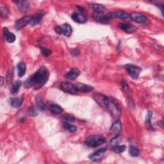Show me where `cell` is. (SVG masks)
I'll list each match as a JSON object with an SVG mask.
<instances>
[{
  "label": "cell",
  "mask_w": 164,
  "mask_h": 164,
  "mask_svg": "<svg viewBox=\"0 0 164 164\" xmlns=\"http://www.w3.org/2000/svg\"><path fill=\"white\" fill-rule=\"evenodd\" d=\"M49 77V72L48 68L42 66L25 81L24 87L27 89L33 88L35 90H38L47 83Z\"/></svg>",
  "instance_id": "cell-1"
},
{
  "label": "cell",
  "mask_w": 164,
  "mask_h": 164,
  "mask_svg": "<svg viewBox=\"0 0 164 164\" xmlns=\"http://www.w3.org/2000/svg\"><path fill=\"white\" fill-rule=\"evenodd\" d=\"M103 108L107 109L113 117L117 118L121 115V111L120 106L118 102L114 98L105 96Z\"/></svg>",
  "instance_id": "cell-2"
},
{
  "label": "cell",
  "mask_w": 164,
  "mask_h": 164,
  "mask_svg": "<svg viewBox=\"0 0 164 164\" xmlns=\"http://www.w3.org/2000/svg\"><path fill=\"white\" fill-rule=\"evenodd\" d=\"M105 142V138L102 135H93L86 138L85 144L90 147H96L103 144Z\"/></svg>",
  "instance_id": "cell-3"
},
{
  "label": "cell",
  "mask_w": 164,
  "mask_h": 164,
  "mask_svg": "<svg viewBox=\"0 0 164 164\" xmlns=\"http://www.w3.org/2000/svg\"><path fill=\"white\" fill-rule=\"evenodd\" d=\"M125 68L126 69V71L128 72V74L130 76L132 79H137L138 76H139L142 69L140 67H138L137 65L128 64L125 66Z\"/></svg>",
  "instance_id": "cell-4"
},
{
  "label": "cell",
  "mask_w": 164,
  "mask_h": 164,
  "mask_svg": "<svg viewBox=\"0 0 164 164\" xmlns=\"http://www.w3.org/2000/svg\"><path fill=\"white\" fill-rule=\"evenodd\" d=\"M60 89L66 93L71 94H76L78 93L76 84L70 83V82H62L60 84Z\"/></svg>",
  "instance_id": "cell-5"
},
{
  "label": "cell",
  "mask_w": 164,
  "mask_h": 164,
  "mask_svg": "<svg viewBox=\"0 0 164 164\" xmlns=\"http://www.w3.org/2000/svg\"><path fill=\"white\" fill-rule=\"evenodd\" d=\"M106 16L110 20L115 18H119L123 20L130 19V14H128L126 12L123 11H116L114 12H110Z\"/></svg>",
  "instance_id": "cell-6"
},
{
  "label": "cell",
  "mask_w": 164,
  "mask_h": 164,
  "mask_svg": "<svg viewBox=\"0 0 164 164\" xmlns=\"http://www.w3.org/2000/svg\"><path fill=\"white\" fill-rule=\"evenodd\" d=\"M122 131V125L119 120H116L114 123H113L111 128L110 133L113 136V137L118 136L120 135V133Z\"/></svg>",
  "instance_id": "cell-7"
},
{
  "label": "cell",
  "mask_w": 164,
  "mask_h": 164,
  "mask_svg": "<svg viewBox=\"0 0 164 164\" xmlns=\"http://www.w3.org/2000/svg\"><path fill=\"white\" fill-rule=\"evenodd\" d=\"M106 151V150L105 148L99 149V150H97L94 152L93 153H92L91 155H89V158L92 161L98 162L100 160H101V158L103 157Z\"/></svg>",
  "instance_id": "cell-8"
},
{
  "label": "cell",
  "mask_w": 164,
  "mask_h": 164,
  "mask_svg": "<svg viewBox=\"0 0 164 164\" xmlns=\"http://www.w3.org/2000/svg\"><path fill=\"white\" fill-rule=\"evenodd\" d=\"M130 19L134 20L135 22L138 23L145 24L147 22V18L145 15L141 13L133 12L130 14Z\"/></svg>",
  "instance_id": "cell-9"
},
{
  "label": "cell",
  "mask_w": 164,
  "mask_h": 164,
  "mask_svg": "<svg viewBox=\"0 0 164 164\" xmlns=\"http://www.w3.org/2000/svg\"><path fill=\"white\" fill-rule=\"evenodd\" d=\"M31 19H32V17L25 16L21 19L17 20L15 23V28L17 30L23 28L24 27H26V26L30 24Z\"/></svg>",
  "instance_id": "cell-10"
},
{
  "label": "cell",
  "mask_w": 164,
  "mask_h": 164,
  "mask_svg": "<svg viewBox=\"0 0 164 164\" xmlns=\"http://www.w3.org/2000/svg\"><path fill=\"white\" fill-rule=\"evenodd\" d=\"M92 17L97 22H99L102 24H108L110 20L107 17L106 15H105L102 13L101 12H94L92 14Z\"/></svg>",
  "instance_id": "cell-11"
},
{
  "label": "cell",
  "mask_w": 164,
  "mask_h": 164,
  "mask_svg": "<svg viewBox=\"0 0 164 164\" xmlns=\"http://www.w3.org/2000/svg\"><path fill=\"white\" fill-rule=\"evenodd\" d=\"M3 32L5 39L7 43H12L15 40V39H16V37H15V35L13 33L10 32L7 28H3Z\"/></svg>",
  "instance_id": "cell-12"
},
{
  "label": "cell",
  "mask_w": 164,
  "mask_h": 164,
  "mask_svg": "<svg viewBox=\"0 0 164 164\" xmlns=\"http://www.w3.org/2000/svg\"><path fill=\"white\" fill-rule=\"evenodd\" d=\"M80 74V71L77 68H73L65 74V78L69 80L76 79Z\"/></svg>",
  "instance_id": "cell-13"
},
{
  "label": "cell",
  "mask_w": 164,
  "mask_h": 164,
  "mask_svg": "<svg viewBox=\"0 0 164 164\" xmlns=\"http://www.w3.org/2000/svg\"><path fill=\"white\" fill-rule=\"evenodd\" d=\"M15 3H16L17 7L20 12L24 13L28 11L30 6H29V3L28 2L18 1V2H15Z\"/></svg>",
  "instance_id": "cell-14"
},
{
  "label": "cell",
  "mask_w": 164,
  "mask_h": 164,
  "mask_svg": "<svg viewBox=\"0 0 164 164\" xmlns=\"http://www.w3.org/2000/svg\"><path fill=\"white\" fill-rule=\"evenodd\" d=\"M71 18L74 21L78 23H85L87 21V17L84 14L74 13L71 15Z\"/></svg>",
  "instance_id": "cell-15"
},
{
  "label": "cell",
  "mask_w": 164,
  "mask_h": 164,
  "mask_svg": "<svg viewBox=\"0 0 164 164\" xmlns=\"http://www.w3.org/2000/svg\"><path fill=\"white\" fill-rule=\"evenodd\" d=\"M119 27L122 31H124V32L128 33H133L137 30V28L135 27H133V26L131 24L126 23H120L119 24Z\"/></svg>",
  "instance_id": "cell-16"
},
{
  "label": "cell",
  "mask_w": 164,
  "mask_h": 164,
  "mask_svg": "<svg viewBox=\"0 0 164 164\" xmlns=\"http://www.w3.org/2000/svg\"><path fill=\"white\" fill-rule=\"evenodd\" d=\"M44 15V12H40L37 14H35L33 17H32V19H31L30 20V26L34 27V26L38 24L39 22L40 21V20L43 17Z\"/></svg>",
  "instance_id": "cell-17"
},
{
  "label": "cell",
  "mask_w": 164,
  "mask_h": 164,
  "mask_svg": "<svg viewBox=\"0 0 164 164\" xmlns=\"http://www.w3.org/2000/svg\"><path fill=\"white\" fill-rule=\"evenodd\" d=\"M76 86L78 92H89L94 90V88L92 87L83 84H76Z\"/></svg>",
  "instance_id": "cell-18"
},
{
  "label": "cell",
  "mask_w": 164,
  "mask_h": 164,
  "mask_svg": "<svg viewBox=\"0 0 164 164\" xmlns=\"http://www.w3.org/2000/svg\"><path fill=\"white\" fill-rule=\"evenodd\" d=\"M35 101H36V104H37V109L40 111H44L46 109V104L44 103V102L43 99L41 98V97L39 96H37L35 97Z\"/></svg>",
  "instance_id": "cell-19"
},
{
  "label": "cell",
  "mask_w": 164,
  "mask_h": 164,
  "mask_svg": "<svg viewBox=\"0 0 164 164\" xmlns=\"http://www.w3.org/2000/svg\"><path fill=\"white\" fill-rule=\"evenodd\" d=\"M62 30V34H64L66 37H69L73 32V29H72L70 24H64L61 27Z\"/></svg>",
  "instance_id": "cell-20"
},
{
  "label": "cell",
  "mask_w": 164,
  "mask_h": 164,
  "mask_svg": "<svg viewBox=\"0 0 164 164\" xmlns=\"http://www.w3.org/2000/svg\"><path fill=\"white\" fill-rule=\"evenodd\" d=\"M49 110L55 114H60L63 112V109L60 106L56 104H51L49 106Z\"/></svg>",
  "instance_id": "cell-21"
},
{
  "label": "cell",
  "mask_w": 164,
  "mask_h": 164,
  "mask_svg": "<svg viewBox=\"0 0 164 164\" xmlns=\"http://www.w3.org/2000/svg\"><path fill=\"white\" fill-rule=\"evenodd\" d=\"M10 105L14 108H19L22 105L23 103V99L17 98V97H14L10 99Z\"/></svg>",
  "instance_id": "cell-22"
},
{
  "label": "cell",
  "mask_w": 164,
  "mask_h": 164,
  "mask_svg": "<svg viewBox=\"0 0 164 164\" xmlns=\"http://www.w3.org/2000/svg\"><path fill=\"white\" fill-rule=\"evenodd\" d=\"M90 7L96 12H101L102 13L106 10V8L105 6L100 4H92L90 5Z\"/></svg>",
  "instance_id": "cell-23"
},
{
  "label": "cell",
  "mask_w": 164,
  "mask_h": 164,
  "mask_svg": "<svg viewBox=\"0 0 164 164\" xmlns=\"http://www.w3.org/2000/svg\"><path fill=\"white\" fill-rule=\"evenodd\" d=\"M17 70H18V75L19 77H23L27 71V65L24 63H19L17 65Z\"/></svg>",
  "instance_id": "cell-24"
},
{
  "label": "cell",
  "mask_w": 164,
  "mask_h": 164,
  "mask_svg": "<svg viewBox=\"0 0 164 164\" xmlns=\"http://www.w3.org/2000/svg\"><path fill=\"white\" fill-rule=\"evenodd\" d=\"M153 116V113L151 112H147V117H146V121H145V123H146V125L147 126V128H148L149 130H153V126L151 124V117Z\"/></svg>",
  "instance_id": "cell-25"
},
{
  "label": "cell",
  "mask_w": 164,
  "mask_h": 164,
  "mask_svg": "<svg viewBox=\"0 0 164 164\" xmlns=\"http://www.w3.org/2000/svg\"><path fill=\"white\" fill-rule=\"evenodd\" d=\"M20 85H21V81H20L19 80L17 81L14 85L11 86V88H10V92L13 94L17 93L18 90H19Z\"/></svg>",
  "instance_id": "cell-26"
},
{
  "label": "cell",
  "mask_w": 164,
  "mask_h": 164,
  "mask_svg": "<svg viewBox=\"0 0 164 164\" xmlns=\"http://www.w3.org/2000/svg\"><path fill=\"white\" fill-rule=\"evenodd\" d=\"M129 153L131 156L136 157V156H138V155H139L140 151H139V150H138L137 147L133 146H131L129 149Z\"/></svg>",
  "instance_id": "cell-27"
},
{
  "label": "cell",
  "mask_w": 164,
  "mask_h": 164,
  "mask_svg": "<svg viewBox=\"0 0 164 164\" xmlns=\"http://www.w3.org/2000/svg\"><path fill=\"white\" fill-rule=\"evenodd\" d=\"M63 126H64V128H65V130H68L71 133H74L77 130V127L76 126L69 124V123H68V122H64V125H63Z\"/></svg>",
  "instance_id": "cell-28"
},
{
  "label": "cell",
  "mask_w": 164,
  "mask_h": 164,
  "mask_svg": "<svg viewBox=\"0 0 164 164\" xmlns=\"http://www.w3.org/2000/svg\"><path fill=\"white\" fill-rule=\"evenodd\" d=\"M126 146H115L114 147H113L112 150V151H114L116 153H122L126 150Z\"/></svg>",
  "instance_id": "cell-29"
},
{
  "label": "cell",
  "mask_w": 164,
  "mask_h": 164,
  "mask_svg": "<svg viewBox=\"0 0 164 164\" xmlns=\"http://www.w3.org/2000/svg\"><path fill=\"white\" fill-rule=\"evenodd\" d=\"M121 140H122V137H121L119 135L118 136L113 137L112 139L110 141V144L113 146H117L121 142Z\"/></svg>",
  "instance_id": "cell-30"
},
{
  "label": "cell",
  "mask_w": 164,
  "mask_h": 164,
  "mask_svg": "<svg viewBox=\"0 0 164 164\" xmlns=\"http://www.w3.org/2000/svg\"><path fill=\"white\" fill-rule=\"evenodd\" d=\"M0 14H1V16L3 18L7 17L8 14V8L6 6L2 7L1 8H0Z\"/></svg>",
  "instance_id": "cell-31"
},
{
  "label": "cell",
  "mask_w": 164,
  "mask_h": 164,
  "mask_svg": "<svg viewBox=\"0 0 164 164\" xmlns=\"http://www.w3.org/2000/svg\"><path fill=\"white\" fill-rule=\"evenodd\" d=\"M28 113L30 116H32V117H35L38 115V113L37 110H36V109L33 106L29 107V109L28 110Z\"/></svg>",
  "instance_id": "cell-32"
},
{
  "label": "cell",
  "mask_w": 164,
  "mask_h": 164,
  "mask_svg": "<svg viewBox=\"0 0 164 164\" xmlns=\"http://www.w3.org/2000/svg\"><path fill=\"white\" fill-rule=\"evenodd\" d=\"M63 118L67 121V122H73L75 121V118L72 116L71 115L69 114H65L63 115Z\"/></svg>",
  "instance_id": "cell-33"
},
{
  "label": "cell",
  "mask_w": 164,
  "mask_h": 164,
  "mask_svg": "<svg viewBox=\"0 0 164 164\" xmlns=\"http://www.w3.org/2000/svg\"><path fill=\"white\" fill-rule=\"evenodd\" d=\"M39 48L42 51V53L45 56H48L51 54V51L48 49V48H46L43 47V46H39Z\"/></svg>",
  "instance_id": "cell-34"
},
{
  "label": "cell",
  "mask_w": 164,
  "mask_h": 164,
  "mask_svg": "<svg viewBox=\"0 0 164 164\" xmlns=\"http://www.w3.org/2000/svg\"><path fill=\"white\" fill-rule=\"evenodd\" d=\"M121 84H122V86L123 89H124L125 91H126V92L130 91V87H129V85H128L126 84V82L125 80H122V81Z\"/></svg>",
  "instance_id": "cell-35"
},
{
  "label": "cell",
  "mask_w": 164,
  "mask_h": 164,
  "mask_svg": "<svg viewBox=\"0 0 164 164\" xmlns=\"http://www.w3.org/2000/svg\"><path fill=\"white\" fill-rule=\"evenodd\" d=\"M55 30L57 33L62 34V28H61V27H60V26H57V27H56L55 28Z\"/></svg>",
  "instance_id": "cell-36"
},
{
  "label": "cell",
  "mask_w": 164,
  "mask_h": 164,
  "mask_svg": "<svg viewBox=\"0 0 164 164\" xmlns=\"http://www.w3.org/2000/svg\"><path fill=\"white\" fill-rule=\"evenodd\" d=\"M1 85H3V76H1Z\"/></svg>",
  "instance_id": "cell-37"
}]
</instances>
